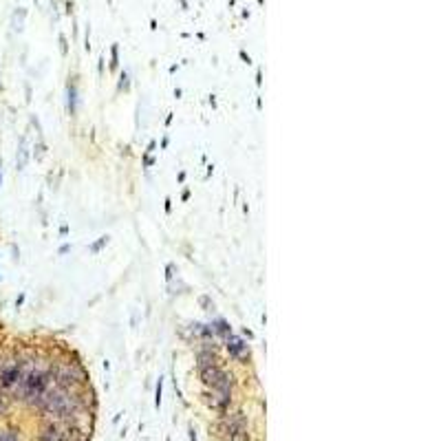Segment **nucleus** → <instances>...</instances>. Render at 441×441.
<instances>
[{
    "instance_id": "1",
    "label": "nucleus",
    "mask_w": 441,
    "mask_h": 441,
    "mask_svg": "<svg viewBox=\"0 0 441 441\" xmlns=\"http://www.w3.org/2000/svg\"><path fill=\"white\" fill-rule=\"evenodd\" d=\"M42 441H64V439H62V435H57V430H49Z\"/></svg>"
}]
</instances>
